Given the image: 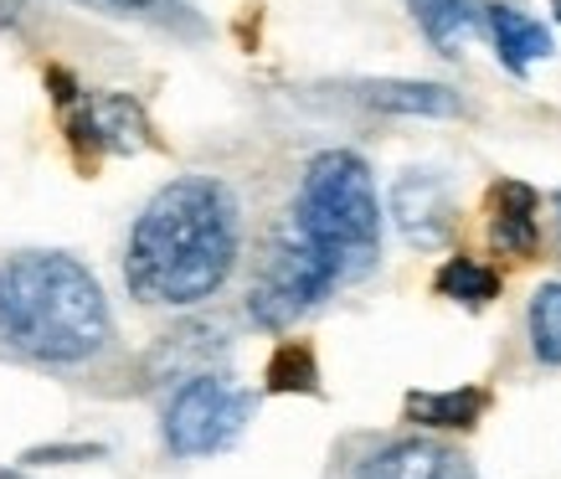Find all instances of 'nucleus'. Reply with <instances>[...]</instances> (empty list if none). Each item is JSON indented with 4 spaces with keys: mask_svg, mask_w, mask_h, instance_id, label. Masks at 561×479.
I'll list each match as a JSON object with an SVG mask.
<instances>
[{
    "mask_svg": "<svg viewBox=\"0 0 561 479\" xmlns=\"http://www.w3.org/2000/svg\"><path fill=\"white\" fill-rule=\"evenodd\" d=\"M360 103H371L381 114H417V119H459L463 99L443 83H417V78H371L356 83Z\"/></svg>",
    "mask_w": 561,
    "mask_h": 479,
    "instance_id": "9b49d317",
    "label": "nucleus"
},
{
    "mask_svg": "<svg viewBox=\"0 0 561 479\" xmlns=\"http://www.w3.org/2000/svg\"><path fill=\"white\" fill-rule=\"evenodd\" d=\"M242 248L238 196L217 175H181L145 202L124 253V284L160 309H191L232 278Z\"/></svg>",
    "mask_w": 561,
    "mask_h": 479,
    "instance_id": "f257e3e1",
    "label": "nucleus"
},
{
    "mask_svg": "<svg viewBox=\"0 0 561 479\" xmlns=\"http://www.w3.org/2000/svg\"><path fill=\"white\" fill-rule=\"evenodd\" d=\"M443 479H479L474 469H469V464L459 459V454H454V459H448V469H443Z\"/></svg>",
    "mask_w": 561,
    "mask_h": 479,
    "instance_id": "a211bd4d",
    "label": "nucleus"
},
{
    "mask_svg": "<svg viewBox=\"0 0 561 479\" xmlns=\"http://www.w3.org/2000/svg\"><path fill=\"white\" fill-rule=\"evenodd\" d=\"M536 191L526 181H500L490 191V242L505 258H536L541 248V223H536Z\"/></svg>",
    "mask_w": 561,
    "mask_h": 479,
    "instance_id": "1a4fd4ad",
    "label": "nucleus"
},
{
    "mask_svg": "<svg viewBox=\"0 0 561 479\" xmlns=\"http://www.w3.org/2000/svg\"><path fill=\"white\" fill-rule=\"evenodd\" d=\"M557 206H561V196H557Z\"/></svg>",
    "mask_w": 561,
    "mask_h": 479,
    "instance_id": "aec40b11",
    "label": "nucleus"
},
{
    "mask_svg": "<svg viewBox=\"0 0 561 479\" xmlns=\"http://www.w3.org/2000/svg\"><path fill=\"white\" fill-rule=\"evenodd\" d=\"M391 223L412 248H443L454 238V186L438 171H402L391 181Z\"/></svg>",
    "mask_w": 561,
    "mask_h": 479,
    "instance_id": "423d86ee",
    "label": "nucleus"
},
{
    "mask_svg": "<svg viewBox=\"0 0 561 479\" xmlns=\"http://www.w3.org/2000/svg\"><path fill=\"white\" fill-rule=\"evenodd\" d=\"M341 289L335 263L314 248L294 223L278 227L263 269H257L253 289H248V315L263 330H289L294 320H305L309 309Z\"/></svg>",
    "mask_w": 561,
    "mask_h": 479,
    "instance_id": "20e7f679",
    "label": "nucleus"
},
{
    "mask_svg": "<svg viewBox=\"0 0 561 479\" xmlns=\"http://www.w3.org/2000/svg\"><path fill=\"white\" fill-rule=\"evenodd\" d=\"M78 139L88 145H103V150L135 155L150 145V124H145V109L124 93H88L83 99V119L72 124Z\"/></svg>",
    "mask_w": 561,
    "mask_h": 479,
    "instance_id": "6e6552de",
    "label": "nucleus"
},
{
    "mask_svg": "<svg viewBox=\"0 0 561 479\" xmlns=\"http://www.w3.org/2000/svg\"><path fill=\"white\" fill-rule=\"evenodd\" d=\"M42 459H99V444H68V448H32L26 464H42Z\"/></svg>",
    "mask_w": 561,
    "mask_h": 479,
    "instance_id": "f3484780",
    "label": "nucleus"
},
{
    "mask_svg": "<svg viewBox=\"0 0 561 479\" xmlns=\"http://www.w3.org/2000/svg\"><path fill=\"white\" fill-rule=\"evenodd\" d=\"M484 42L494 47V57L515 72V78H526L536 62H546L551 52H557V36L546 21H536L530 11L511 5V0H494L490 5V26H484Z\"/></svg>",
    "mask_w": 561,
    "mask_h": 479,
    "instance_id": "0eeeda50",
    "label": "nucleus"
},
{
    "mask_svg": "<svg viewBox=\"0 0 561 479\" xmlns=\"http://www.w3.org/2000/svg\"><path fill=\"white\" fill-rule=\"evenodd\" d=\"M448 448L427 444V438H402V444L376 448L371 459L356 469V479H443L448 469Z\"/></svg>",
    "mask_w": 561,
    "mask_h": 479,
    "instance_id": "f8f14e48",
    "label": "nucleus"
},
{
    "mask_svg": "<svg viewBox=\"0 0 561 479\" xmlns=\"http://www.w3.org/2000/svg\"><path fill=\"white\" fill-rule=\"evenodd\" d=\"M433 289L463 309H484L490 299H500V274L490 263H479V258H448L438 278H433Z\"/></svg>",
    "mask_w": 561,
    "mask_h": 479,
    "instance_id": "4468645a",
    "label": "nucleus"
},
{
    "mask_svg": "<svg viewBox=\"0 0 561 479\" xmlns=\"http://www.w3.org/2000/svg\"><path fill=\"white\" fill-rule=\"evenodd\" d=\"M490 5L494 0H408L417 32H423L443 57H463V47H469L474 36H484Z\"/></svg>",
    "mask_w": 561,
    "mask_h": 479,
    "instance_id": "9d476101",
    "label": "nucleus"
},
{
    "mask_svg": "<svg viewBox=\"0 0 561 479\" xmlns=\"http://www.w3.org/2000/svg\"><path fill=\"white\" fill-rule=\"evenodd\" d=\"M253 412V397L232 387L217 372H202V377H186L165 402V448L175 459H206V454H221L232 444Z\"/></svg>",
    "mask_w": 561,
    "mask_h": 479,
    "instance_id": "39448f33",
    "label": "nucleus"
},
{
    "mask_svg": "<svg viewBox=\"0 0 561 479\" xmlns=\"http://www.w3.org/2000/svg\"><path fill=\"white\" fill-rule=\"evenodd\" d=\"M0 326L36 361L72 366L99 356L114 315L99 278L68 253H21L0 278Z\"/></svg>",
    "mask_w": 561,
    "mask_h": 479,
    "instance_id": "f03ea898",
    "label": "nucleus"
},
{
    "mask_svg": "<svg viewBox=\"0 0 561 479\" xmlns=\"http://www.w3.org/2000/svg\"><path fill=\"white\" fill-rule=\"evenodd\" d=\"M526 335H530V356L541 366H561V278H551V284L530 294Z\"/></svg>",
    "mask_w": 561,
    "mask_h": 479,
    "instance_id": "2eb2a0df",
    "label": "nucleus"
},
{
    "mask_svg": "<svg viewBox=\"0 0 561 479\" xmlns=\"http://www.w3.org/2000/svg\"><path fill=\"white\" fill-rule=\"evenodd\" d=\"M289 223L320 248L341 284H356L381 258V196L356 150H320L299 175Z\"/></svg>",
    "mask_w": 561,
    "mask_h": 479,
    "instance_id": "7ed1b4c3",
    "label": "nucleus"
},
{
    "mask_svg": "<svg viewBox=\"0 0 561 479\" xmlns=\"http://www.w3.org/2000/svg\"><path fill=\"white\" fill-rule=\"evenodd\" d=\"M402 408L423 429H474L484 408H490V397L479 387H448V392H408Z\"/></svg>",
    "mask_w": 561,
    "mask_h": 479,
    "instance_id": "ddd939ff",
    "label": "nucleus"
},
{
    "mask_svg": "<svg viewBox=\"0 0 561 479\" xmlns=\"http://www.w3.org/2000/svg\"><path fill=\"white\" fill-rule=\"evenodd\" d=\"M314 387H320V372H314L309 345H278L268 361V392H314Z\"/></svg>",
    "mask_w": 561,
    "mask_h": 479,
    "instance_id": "dca6fc26",
    "label": "nucleus"
},
{
    "mask_svg": "<svg viewBox=\"0 0 561 479\" xmlns=\"http://www.w3.org/2000/svg\"><path fill=\"white\" fill-rule=\"evenodd\" d=\"M103 5H119V11H145V5H154V0H103Z\"/></svg>",
    "mask_w": 561,
    "mask_h": 479,
    "instance_id": "6ab92c4d",
    "label": "nucleus"
}]
</instances>
